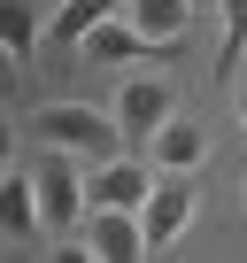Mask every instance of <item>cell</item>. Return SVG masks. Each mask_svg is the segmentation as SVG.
I'll return each mask as SVG.
<instances>
[{"instance_id":"cell-1","label":"cell","mask_w":247,"mask_h":263,"mask_svg":"<svg viewBox=\"0 0 247 263\" xmlns=\"http://www.w3.org/2000/svg\"><path fill=\"white\" fill-rule=\"evenodd\" d=\"M24 140H39L47 155H116L123 132L108 108H85V101H54V108H31L24 116Z\"/></svg>"},{"instance_id":"cell-2","label":"cell","mask_w":247,"mask_h":263,"mask_svg":"<svg viewBox=\"0 0 247 263\" xmlns=\"http://www.w3.org/2000/svg\"><path fill=\"white\" fill-rule=\"evenodd\" d=\"M116 132H123V147H155L162 140V124H178V78L162 70H132L116 85Z\"/></svg>"},{"instance_id":"cell-3","label":"cell","mask_w":247,"mask_h":263,"mask_svg":"<svg viewBox=\"0 0 247 263\" xmlns=\"http://www.w3.org/2000/svg\"><path fill=\"white\" fill-rule=\"evenodd\" d=\"M155 186H162V178H155L139 155H108V163L85 178V194H93V217H147Z\"/></svg>"},{"instance_id":"cell-4","label":"cell","mask_w":247,"mask_h":263,"mask_svg":"<svg viewBox=\"0 0 247 263\" xmlns=\"http://www.w3.org/2000/svg\"><path fill=\"white\" fill-rule=\"evenodd\" d=\"M39 217H47V232H62L70 240V224L77 217H93V194H85V178L70 171V155H39Z\"/></svg>"},{"instance_id":"cell-5","label":"cell","mask_w":247,"mask_h":263,"mask_svg":"<svg viewBox=\"0 0 247 263\" xmlns=\"http://www.w3.org/2000/svg\"><path fill=\"white\" fill-rule=\"evenodd\" d=\"M193 209H201V186H193V178H162L155 201H147V217H139V224H147V248L162 255V248L193 224Z\"/></svg>"},{"instance_id":"cell-6","label":"cell","mask_w":247,"mask_h":263,"mask_svg":"<svg viewBox=\"0 0 247 263\" xmlns=\"http://www.w3.org/2000/svg\"><path fill=\"white\" fill-rule=\"evenodd\" d=\"M147 155H155V171H162V178H193V171L209 163V132H201V116L162 124V140H155Z\"/></svg>"},{"instance_id":"cell-7","label":"cell","mask_w":247,"mask_h":263,"mask_svg":"<svg viewBox=\"0 0 247 263\" xmlns=\"http://www.w3.org/2000/svg\"><path fill=\"white\" fill-rule=\"evenodd\" d=\"M123 24H132L155 54L162 47H178L186 39V24H193V0H132V8H123Z\"/></svg>"},{"instance_id":"cell-8","label":"cell","mask_w":247,"mask_h":263,"mask_svg":"<svg viewBox=\"0 0 247 263\" xmlns=\"http://www.w3.org/2000/svg\"><path fill=\"white\" fill-rule=\"evenodd\" d=\"M85 240H93V255H100V263H155V248H147V224H139V217H93V224H85Z\"/></svg>"},{"instance_id":"cell-9","label":"cell","mask_w":247,"mask_h":263,"mask_svg":"<svg viewBox=\"0 0 247 263\" xmlns=\"http://www.w3.org/2000/svg\"><path fill=\"white\" fill-rule=\"evenodd\" d=\"M0 217H8V240L47 232V217H39V178H31V171H8V186H0Z\"/></svg>"},{"instance_id":"cell-10","label":"cell","mask_w":247,"mask_h":263,"mask_svg":"<svg viewBox=\"0 0 247 263\" xmlns=\"http://www.w3.org/2000/svg\"><path fill=\"white\" fill-rule=\"evenodd\" d=\"M139 54H155V47H147L132 24H123V16H116V24H100V31L85 39V62H100V70H132Z\"/></svg>"},{"instance_id":"cell-11","label":"cell","mask_w":247,"mask_h":263,"mask_svg":"<svg viewBox=\"0 0 247 263\" xmlns=\"http://www.w3.org/2000/svg\"><path fill=\"white\" fill-rule=\"evenodd\" d=\"M123 8H132V0H62V8H54V31H62V39H77V47H85V39H93V31H100V24H116V16H123Z\"/></svg>"},{"instance_id":"cell-12","label":"cell","mask_w":247,"mask_h":263,"mask_svg":"<svg viewBox=\"0 0 247 263\" xmlns=\"http://www.w3.org/2000/svg\"><path fill=\"white\" fill-rule=\"evenodd\" d=\"M216 24H224L216 78H224V85H239V54H247V0H216Z\"/></svg>"},{"instance_id":"cell-13","label":"cell","mask_w":247,"mask_h":263,"mask_svg":"<svg viewBox=\"0 0 247 263\" xmlns=\"http://www.w3.org/2000/svg\"><path fill=\"white\" fill-rule=\"evenodd\" d=\"M0 47H8V62H31V47H39V8L31 0H8L0 8Z\"/></svg>"},{"instance_id":"cell-14","label":"cell","mask_w":247,"mask_h":263,"mask_svg":"<svg viewBox=\"0 0 247 263\" xmlns=\"http://www.w3.org/2000/svg\"><path fill=\"white\" fill-rule=\"evenodd\" d=\"M54 263H100V255H93V240H62V255H54Z\"/></svg>"},{"instance_id":"cell-15","label":"cell","mask_w":247,"mask_h":263,"mask_svg":"<svg viewBox=\"0 0 247 263\" xmlns=\"http://www.w3.org/2000/svg\"><path fill=\"white\" fill-rule=\"evenodd\" d=\"M232 116H239V132H247V78L232 85Z\"/></svg>"},{"instance_id":"cell-16","label":"cell","mask_w":247,"mask_h":263,"mask_svg":"<svg viewBox=\"0 0 247 263\" xmlns=\"http://www.w3.org/2000/svg\"><path fill=\"white\" fill-rule=\"evenodd\" d=\"M239 194H247V178H239Z\"/></svg>"},{"instance_id":"cell-17","label":"cell","mask_w":247,"mask_h":263,"mask_svg":"<svg viewBox=\"0 0 247 263\" xmlns=\"http://www.w3.org/2000/svg\"><path fill=\"white\" fill-rule=\"evenodd\" d=\"M193 8H201V0H193Z\"/></svg>"}]
</instances>
